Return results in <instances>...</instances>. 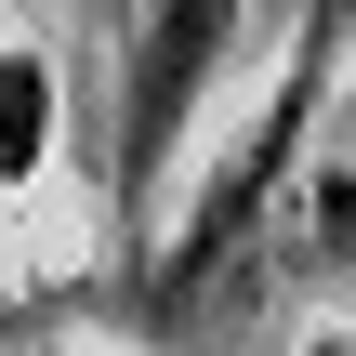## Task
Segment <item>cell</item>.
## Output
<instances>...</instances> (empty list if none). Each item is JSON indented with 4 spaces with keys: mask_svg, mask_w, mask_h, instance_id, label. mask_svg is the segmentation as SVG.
I'll use <instances>...</instances> for the list:
<instances>
[{
    "mask_svg": "<svg viewBox=\"0 0 356 356\" xmlns=\"http://www.w3.org/2000/svg\"><path fill=\"white\" fill-rule=\"evenodd\" d=\"M40 159H53V66L0 40V185H40Z\"/></svg>",
    "mask_w": 356,
    "mask_h": 356,
    "instance_id": "cell-4",
    "label": "cell"
},
{
    "mask_svg": "<svg viewBox=\"0 0 356 356\" xmlns=\"http://www.w3.org/2000/svg\"><path fill=\"white\" fill-rule=\"evenodd\" d=\"M79 13H92V26H132V0H79Z\"/></svg>",
    "mask_w": 356,
    "mask_h": 356,
    "instance_id": "cell-5",
    "label": "cell"
},
{
    "mask_svg": "<svg viewBox=\"0 0 356 356\" xmlns=\"http://www.w3.org/2000/svg\"><path fill=\"white\" fill-rule=\"evenodd\" d=\"M330 40H343V0H317L304 26H291V66H277V92H264V119L225 145V172L198 185V211H185V238L159 251V277L132 291V317H159V330H185V317H211L225 291H238V264H251V225L277 211V185H291V159H304V132L330 119Z\"/></svg>",
    "mask_w": 356,
    "mask_h": 356,
    "instance_id": "cell-1",
    "label": "cell"
},
{
    "mask_svg": "<svg viewBox=\"0 0 356 356\" xmlns=\"http://www.w3.org/2000/svg\"><path fill=\"white\" fill-rule=\"evenodd\" d=\"M238 26H251V0H145V13H132V79H119V198H145V185L185 159V119L211 106Z\"/></svg>",
    "mask_w": 356,
    "mask_h": 356,
    "instance_id": "cell-2",
    "label": "cell"
},
{
    "mask_svg": "<svg viewBox=\"0 0 356 356\" xmlns=\"http://www.w3.org/2000/svg\"><path fill=\"white\" fill-rule=\"evenodd\" d=\"M277 198H291L277 251H291L304 277H343V264H356V106L330 119V145H317V159H291V185H277Z\"/></svg>",
    "mask_w": 356,
    "mask_h": 356,
    "instance_id": "cell-3",
    "label": "cell"
}]
</instances>
